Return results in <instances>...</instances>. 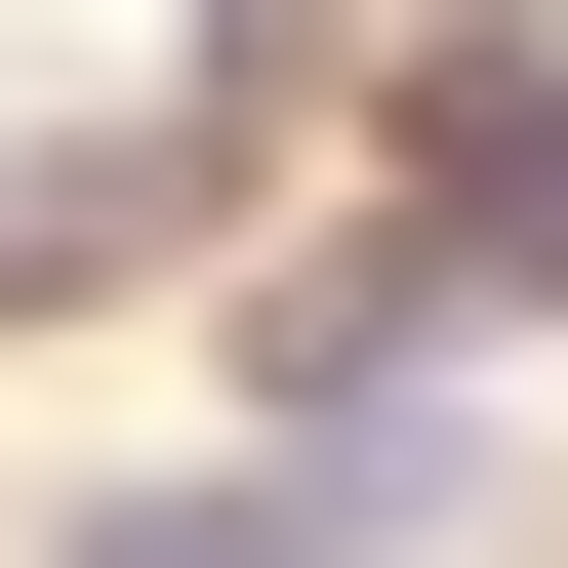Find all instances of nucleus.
Instances as JSON below:
<instances>
[{
    "instance_id": "nucleus-1",
    "label": "nucleus",
    "mask_w": 568,
    "mask_h": 568,
    "mask_svg": "<svg viewBox=\"0 0 568 568\" xmlns=\"http://www.w3.org/2000/svg\"><path fill=\"white\" fill-rule=\"evenodd\" d=\"M325 528H366V487H122L82 568H325Z\"/></svg>"
}]
</instances>
